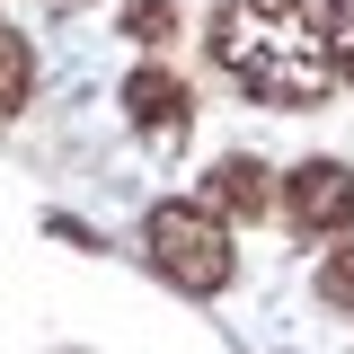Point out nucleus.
Instances as JSON below:
<instances>
[{
    "instance_id": "39448f33",
    "label": "nucleus",
    "mask_w": 354,
    "mask_h": 354,
    "mask_svg": "<svg viewBox=\"0 0 354 354\" xmlns=\"http://www.w3.org/2000/svg\"><path fill=\"white\" fill-rule=\"evenodd\" d=\"M204 204H213V213H248V221H257V213H266V169H257V160H221L213 186H204Z\"/></svg>"
},
{
    "instance_id": "1a4fd4ad",
    "label": "nucleus",
    "mask_w": 354,
    "mask_h": 354,
    "mask_svg": "<svg viewBox=\"0 0 354 354\" xmlns=\"http://www.w3.org/2000/svg\"><path fill=\"white\" fill-rule=\"evenodd\" d=\"M319 292H328L337 310H354V248H337V257L319 266Z\"/></svg>"
},
{
    "instance_id": "f257e3e1",
    "label": "nucleus",
    "mask_w": 354,
    "mask_h": 354,
    "mask_svg": "<svg viewBox=\"0 0 354 354\" xmlns=\"http://www.w3.org/2000/svg\"><path fill=\"white\" fill-rule=\"evenodd\" d=\"M213 62L230 88H248L266 106H319L337 88L328 27L310 0H221L213 9Z\"/></svg>"
},
{
    "instance_id": "423d86ee",
    "label": "nucleus",
    "mask_w": 354,
    "mask_h": 354,
    "mask_svg": "<svg viewBox=\"0 0 354 354\" xmlns=\"http://www.w3.org/2000/svg\"><path fill=\"white\" fill-rule=\"evenodd\" d=\"M27 88H36V53H27V36L0 18V124L27 106Z\"/></svg>"
},
{
    "instance_id": "20e7f679",
    "label": "nucleus",
    "mask_w": 354,
    "mask_h": 354,
    "mask_svg": "<svg viewBox=\"0 0 354 354\" xmlns=\"http://www.w3.org/2000/svg\"><path fill=\"white\" fill-rule=\"evenodd\" d=\"M124 115L142 142H186V124H195V88L177 80V71H160V62H142L124 80Z\"/></svg>"
},
{
    "instance_id": "6e6552de",
    "label": "nucleus",
    "mask_w": 354,
    "mask_h": 354,
    "mask_svg": "<svg viewBox=\"0 0 354 354\" xmlns=\"http://www.w3.org/2000/svg\"><path fill=\"white\" fill-rule=\"evenodd\" d=\"M169 27H177V0H133L124 9V36H142V44H160Z\"/></svg>"
},
{
    "instance_id": "0eeeda50",
    "label": "nucleus",
    "mask_w": 354,
    "mask_h": 354,
    "mask_svg": "<svg viewBox=\"0 0 354 354\" xmlns=\"http://www.w3.org/2000/svg\"><path fill=\"white\" fill-rule=\"evenodd\" d=\"M328 62H337V80H354V0H328Z\"/></svg>"
},
{
    "instance_id": "7ed1b4c3",
    "label": "nucleus",
    "mask_w": 354,
    "mask_h": 354,
    "mask_svg": "<svg viewBox=\"0 0 354 354\" xmlns=\"http://www.w3.org/2000/svg\"><path fill=\"white\" fill-rule=\"evenodd\" d=\"M283 213H292L301 239H337V230H354V169H337V160H301L292 186H283Z\"/></svg>"
},
{
    "instance_id": "f03ea898",
    "label": "nucleus",
    "mask_w": 354,
    "mask_h": 354,
    "mask_svg": "<svg viewBox=\"0 0 354 354\" xmlns=\"http://www.w3.org/2000/svg\"><path fill=\"white\" fill-rule=\"evenodd\" d=\"M142 239H151V266L177 292H221L230 283V230H221L213 204H160L142 221Z\"/></svg>"
}]
</instances>
